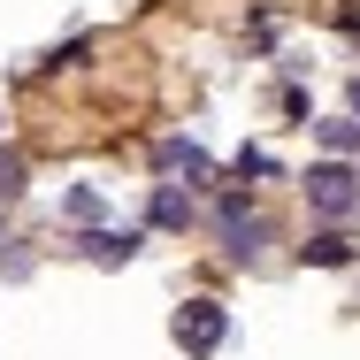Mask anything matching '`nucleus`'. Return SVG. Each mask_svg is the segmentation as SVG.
<instances>
[{"mask_svg": "<svg viewBox=\"0 0 360 360\" xmlns=\"http://www.w3.org/2000/svg\"><path fill=\"white\" fill-rule=\"evenodd\" d=\"M222 338H230V307L222 299H184L176 307V345L184 353H215Z\"/></svg>", "mask_w": 360, "mask_h": 360, "instance_id": "obj_3", "label": "nucleus"}, {"mask_svg": "<svg viewBox=\"0 0 360 360\" xmlns=\"http://www.w3.org/2000/svg\"><path fill=\"white\" fill-rule=\"evenodd\" d=\"M353 115H360V77H353Z\"/></svg>", "mask_w": 360, "mask_h": 360, "instance_id": "obj_11", "label": "nucleus"}, {"mask_svg": "<svg viewBox=\"0 0 360 360\" xmlns=\"http://www.w3.org/2000/svg\"><path fill=\"white\" fill-rule=\"evenodd\" d=\"M307 207H314V215H330V222L360 215V176L345 169V161H338V153L307 169Z\"/></svg>", "mask_w": 360, "mask_h": 360, "instance_id": "obj_1", "label": "nucleus"}, {"mask_svg": "<svg viewBox=\"0 0 360 360\" xmlns=\"http://www.w3.org/2000/svg\"><path fill=\"white\" fill-rule=\"evenodd\" d=\"M62 215H70V222H92V230H100V215H108V200H100L92 184H70V192H62Z\"/></svg>", "mask_w": 360, "mask_h": 360, "instance_id": "obj_9", "label": "nucleus"}, {"mask_svg": "<svg viewBox=\"0 0 360 360\" xmlns=\"http://www.w3.org/2000/svg\"><path fill=\"white\" fill-rule=\"evenodd\" d=\"M314 139L345 161V153H360V115H330V123H314Z\"/></svg>", "mask_w": 360, "mask_h": 360, "instance_id": "obj_8", "label": "nucleus"}, {"mask_svg": "<svg viewBox=\"0 0 360 360\" xmlns=\"http://www.w3.org/2000/svg\"><path fill=\"white\" fill-rule=\"evenodd\" d=\"M153 169H161V176H184V192H200V184L215 176V161H207L192 139H161L153 146Z\"/></svg>", "mask_w": 360, "mask_h": 360, "instance_id": "obj_4", "label": "nucleus"}, {"mask_svg": "<svg viewBox=\"0 0 360 360\" xmlns=\"http://www.w3.org/2000/svg\"><path fill=\"white\" fill-rule=\"evenodd\" d=\"M146 222H153V230H192V192H184V184H153Z\"/></svg>", "mask_w": 360, "mask_h": 360, "instance_id": "obj_6", "label": "nucleus"}, {"mask_svg": "<svg viewBox=\"0 0 360 360\" xmlns=\"http://www.w3.org/2000/svg\"><path fill=\"white\" fill-rule=\"evenodd\" d=\"M0 245H8V230H0Z\"/></svg>", "mask_w": 360, "mask_h": 360, "instance_id": "obj_12", "label": "nucleus"}, {"mask_svg": "<svg viewBox=\"0 0 360 360\" xmlns=\"http://www.w3.org/2000/svg\"><path fill=\"white\" fill-rule=\"evenodd\" d=\"M215 230H222V253H230V261H261V245H269V222L253 215V200H245V192H222Z\"/></svg>", "mask_w": 360, "mask_h": 360, "instance_id": "obj_2", "label": "nucleus"}, {"mask_svg": "<svg viewBox=\"0 0 360 360\" xmlns=\"http://www.w3.org/2000/svg\"><path fill=\"white\" fill-rule=\"evenodd\" d=\"M299 253H307V269H345V261H353V238H345V230H322V238H307Z\"/></svg>", "mask_w": 360, "mask_h": 360, "instance_id": "obj_7", "label": "nucleus"}, {"mask_svg": "<svg viewBox=\"0 0 360 360\" xmlns=\"http://www.w3.org/2000/svg\"><path fill=\"white\" fill-rule=\"evenodd\" d=\"M23 184H31L23 153H15V146H0V207H15V200H23Z\"/></svg>", "mask_w": 360, "mask_h": 360, "instance_id": "obj_10", "label": "nucleus"}, {"mask_svg": "<svg viewBox=\"0 0 360 360\" xmlns=\"http://www.w3.org/2000/svg\"><path fill=\"white\" fill-rule=\"evenodd\" d=\"M139 245H146L139 230H84V238H77V253H84L92 269H131Z\"/></svg>", "mask_w": 360, "mask_h": 360, "instance_id": "obj_5", "label": "nucleus"}]
</instances>
